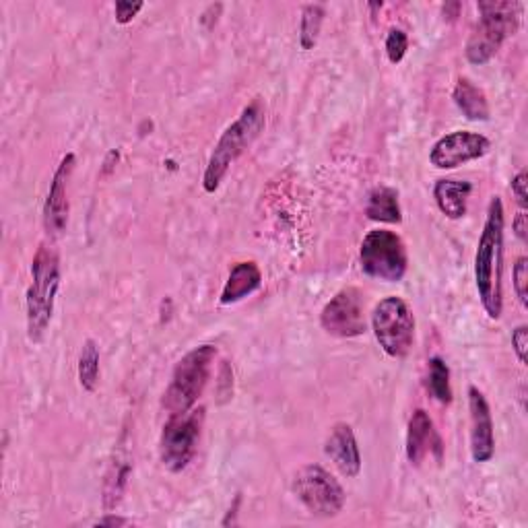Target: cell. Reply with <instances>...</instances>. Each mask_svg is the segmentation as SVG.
<instances>
[{
	"label": "cell",
	"instance_id": "cell-1",
	"mask_svg": "<svg viewBox=\"0 0 528 528\" xmlns=\"http://www.w3.org/2000/svg\"><path fill=\"white\" fill-rule=\"evenodd\" d=\"M504 203L493 196L475 254V285L479 300L489 318L498 320L504 310L502 271H504Z\"/></svg>",
	"mask_w": 528,
	"mask_h": 528
},
{
	"label": "cell",
	"instance_id": "cell-2",
	"mask_svg": "<svg viewBox=\"0 0 528 528\" xmlns=\"http://www.w3.org/2000/svg\"><path fill=\"white\" fill-rule=\"evenodd\" d=\"M60 289V258L58 252L42 244L31 262V283L27 287V337L40 343L54 316L56 295Z\"/></svg>",
	"mask_w": 528,
	"mask_h": 528
},
{
	"label": "cell",
	"instance_id": "cell-3",
	"mask_svg": "<svg viewBox=\"0 0 528 528\" xmlns=\"http://www.w3.org/2000/svg\"><path fill=\"white\" fill-rule=\"evenodd\" d=\"M264 122H267L264 106L260 102V97H256L242 110L238 120L231 122L219 137L203 176L205 192L213 194L219 190L223 178L231 168V163H234L258 139L264 128Z\"/></svg>",
	"mask_w": 528,
	"mask_h": 528
},
{
	"label": "cell",
	"instance_id": "cell-4",
	"mask_svg": "<svg viewBox=\"0 0 528 528\" xmlns=\"http://www.w3.org/2000/svg\"><path fill=\"white\" fill-rule=\"evenodd\" d=\"M477 11L481 19L467 42V60L471 64H485L516 33L522 5L510 3V0H481L477 3Z\"/></svg>",
	"mask_w": 528,
	"mask_h": 528
},
{
	"label": "cell",
	"instance_id": "cell-5",
	"mask_svg": "<svg viewBox=\"0 0 528 528\" xmlns=\"http://www.w3.org/2000/svg\"><path fill=\"white\" fill-rule=\"evenodd\" d=\"M217 357V349L213 345H201L186 353L174 368L172 382L163 394V409L170 415L188 413L194 409L196 401L211 378L213 361Z\"/></svg>",
	"mask_w": 528,
	"mask_h": 528
},
{
	"label": "cell",
	"instance_id": "cell-6",
	"mask_svg": "<svg viewBox=\"0 0 528 528\" xmlns=\"http://www.w3.org/2000/svg\"><path fill=\"white\" fill-rule=\"evenodd\" d=\"M361 271L372 279L399 283L407 275V248L401 236L388 229H374L363 238L359 250Z\"/></svg>",
	"mask_w": 528,
	"mask_h": 528
},
{
	"label": "cell",
	"instance_id": "cell-7",
	"mask_svg": "<svg viewBox=\"0 0 528 528\" xmlns=\"http://www.w3.org/2000/svg\"><path fill=\"white\" fill-rule=\"evenodd\" d=\"M372 328L382 351L394 359L409 355L415 341V316L401 297L390 295L374 308Z\"/></svg>",
	"mask_w": 528,
	"mask_h": 528
},
{
	"label": "cell",
	"instance_id": "cell-8",
	"mask_svg": "<svg viewBox=\"0 0 528 528\" xmlns=\"http://www.w3.org/2000/svg\"><path fill=\"white\" fill-rule=\"evenodd\" d=\"M205 421V409H190L188 413L170 415L159 438V456L170 473H182L196 454L198 438Z\"/></svg>",
	"mask_w": 528,
	"mask_h": 528
},
{
	"label": "cell",
	"instance_id": "cell-9",
	"mask_svg": "<svg viewBox=\"0 0 528 528\" xmlns=\"http://www.w3.org/2000/svg\"><path fill=\"white\" fill-rule=\"evenodd\" d=\"M293 493L312 514L337 516L345 506L343 485L320 465H306L293 477Z\"/></svg>",
	"mask_w": 528,
	"mask_h": 528
},
{
	"label": "cell",
	"instance_id": "cell-10",
	"mask_svg": "<svg viewBox=\"0 0 528 528\" xmlns=\"http://www.w3.org/2000/svg\"><path fill=\"white\" fill-rule=\"evenodd\" d=\"M320 324L328 335L339 339H353L366 333V316H363V295L355 287L341 289L320 314Z\"/></svg>",
	"mask_w": 528,
	"mask_h": 528
},
{
	"label": "cell",
	"instance_id": "cell-11",
	"mask_svg": "<svg viewBox=\"0 0 528 528\" xmlns=\"http://www.w3.org/2000/svg\"><path fill=\"white\" fill-rule=\"evenodd\" d=\"M489 149H491L489 139L479 135V132L454 130L432 147L429 161H432V165H436L438 170H454L462 163L485 157Z\"/></svg>",
	"mask_w": 528,
	"mask_h": 528
},
{
	"label": "cell",
	"instance_id": "cell-12",
	"mask_svg": "<svg viewBox=\"0 0 528 528\" xmlns=\"http://www.w3.org/2000/svg\"><path fill=\"white\" fill-rule=\"evenodd\" d=\"M75 170V155L66 153L52 176L44 205V225L50 236H58L69 221V182Z\"/></svg>",
	"mask_w": 528,
	"mask_h": 528
},
{
	"label": "cell",
	"instance_id": "cell-13",
	"mask_svg": "<svg viewBox=\"0 0 528 528\" xmlns=\"http://www.w3.org/2000/svg\"><path fill=\"white\" fill-rule=\"evenodd\" d=\"M471 411V456L475 462H489L495 454L493 419L485 394L477 386H469Z\"/></svg>",
	"mask_w": 528,
	"mask_h": 528
},
{
	"label": "cell",
	"instance_id": "cell-14",
	"mask_svg": "<svg viewBox=\"0 0 528 528\" xmlns=\"http://www.w3.org/2000/svg\"><path fill=\"white\" fill-rule=\"evenodd\" d=\"M442 440L436 434L434 421L423 409H417L409 419L407 429V458L411 465L419 467L427 454L442 458Z\"/></svg>",
	"mask_w": 528,
	"mask_h": 528
},
{
	"label": "cell",
	"instance_id": "cell-15",
	"mask_svg": "<svg viewBox=\"0 0 528 528\" xmlns=\"http://www.w3.org/2000/svg\"><path fill=\"white\" fill-rule=\"evenodd\" d=\"M326 456L335 462V467L349 479L357 477L361 471V454L349 423H337L324 444Z\"/></svg>",
	"mask_w": 528,
	"mask_h": 528
},
{
	"label": "cell",
	"instance_id": "cell-16",
	"mask_svg": "<svg viewBox=\"0 0 528 528\" xmlns=\"http://www.w3.org/2000/svg\"><path fill=\"white\" fill-rule=\"evenodd\" d=\"M260 285H262V273L258 269V264L252 260L238 262L236 267L231 269V273L223 285L219 302L223 306L238 304L244 300V297L252 295Z\"/></svg>",
	"mask_w": 528,
	"mask_h": 528
},
{
	"label": "cell",
	"instance_id": "cell-17",
	"mask_svg": "<svg viewBox=\"0 0 528 528\" xmlns=\"http://www.w3.org/2000/svg\"><path fill=\"white\" fill-rule=\"evenodd\" d=\"M473 192V184L467 180H438L434 186V198L438 209L448 219H460L467 215V201Z\"/></svg>",
	"mask_w": 528,
	"mask_h": 528
},
{
	"label": "cell",
	"instance_id": "cell-18",
	"mask_svg": "<svg viewBox=\"0 0 528 528\" xmlns=\"http://www.w3.org/2000/svg\"><path fill=\"white\" fill-rule=\"evenodd\" d=\"M454 97V104L456 108L462 112L467 120L471 122H487L491 112H489V102L483 93V89H479L477 85H473L469 79L460 77L454 85L452 91Z\"/></svg>",
	"mask_w": 528,
	"mask_h": 528
},
{
	"label": "cell",
	"instance_id": "cell-19",
	"mask_svg": "<svg viewBox=\"0 0 528 528\" xmlns=\"http://www.w3.org/2000/svg\"><path fill=\"white\" fill-rule=\"evenodd\" d=\"M366 215L368 219L380 221V223H401L403 213L399 205V192L390 186L374 188L368 196Z\"/></svg>",
	"mask_w": 528,
	"mask_h": 528
},
{
	"label": "cell",
	"instance_id": "cell-20",
	"mask_svg": "<svg viewBox=\"0 0 528 528\" xmlns=\"http://www.w3.org/2000/svg\"><path fill=\"white\" fill-rule=\"evenodd\" d=\"M128 475H130V460L126 454H116V460L112 462V467L106 475V489H104V504L106 508H114L122 493H124V487H126V481H128Z\"/></svg>",
	"mask_w": 528,
	"mask_h": 528
},
{
	"label": "cell",
	"instance_id": "cell-21",
	"mask_svg": "<svg viewBox=\"0 0 528 528\" xmlns=\"http://www.w3.org/2000/svg\"><path fill=\"white\" fill-rule=\"evenodd\" d=\"M429 363V376H427V388L432 392L434 399L442 405L452 403V386H450V368L442 357H432Z\"/></svg>",
	"mask_w": 528,
	"mask_h": 528
},
{
	"label": "cell",
	"instance_id": "cell-22",
	"mask_svg": "<svg viewBox=\"0 0 528 528\" xmlns=\"http://www.w3.org/2000/svg\"><path fill=\"white\" fill-rule=\"evenodd\" d=\"M79 384L85 392H95L99 384V349L91 339L83 343L79 355Z\"/></svg>",
	"mask_w": 528,
	"mask_h": 528
},
{
	"label": "cell",
	"instance_id": "cell-23",
	"mask_svg": "<svg viewBox=\"0 0 528 528\" xmlns=\"http://www.w3.org/2000/svg\"><path fill=\"white\" fill-rule=\"evenodd\" d=\"M322 21H324V7L322 5H306L302 9L300 44L304 50H312L316 46Z\"/></svg>",
	"mask_w": 528,
	"mask_h": 528
},
{
	"label": "cell",
	"instance_id": "cell-24",
	"mask_svg": "<svg viewBox=\"0 0 528 528\" xmlns=\"http://www.w3.org/2000/svg\"><path fill=\"white\" fill-rule=\"evenodd\" d=\"M409 50V38L407 33L399 27H392L386 36V56L392 64H399Z\"/></svg>",
	"mask_w": 528,
	"mask_h": 528
},
{
	"label": "cell",
	"instance_id": "cell-25",
	"mask_svg": "<svg viewBox=\"0 0 528 528\" xmlns=\"http://www.w3.org/2000/svg\"><path fill=\"white\" fill-rule=\"evenodd\" d=\"M514 291L518 295V300L522 306L528 304V258L520 256L514 264Z\"/></svg>",
	"mask_w": 528,
	"mask_h": 528
},
{
	"label": "cell",
	"instance_id": "cell-26",
	"mask_svg": "<svg viewBox=\"0 0 528 528\" xmlns=\"http://www.w3.org/2000/svg\"><path fill=\"white\" fill-rule=\"evenodd\" d=\"M143 3H128V0H120V3L114 5V13H116V21L120 25H128L132 19H135L141 11H143Z\"/></svg>",
	"mask_w": 528,
	"mask_h": 528
},
{
	"label": "cell",
	"instance_id": "cell-27",
	"mask_svg": "<svg viewBox=\"0 0 528 528\" xmlns=\"http://www.w3.org/2000/svg\"><path fill=\"white\" fill-rule=\"evenodd\" d=\"M512 347H514L518 361L522 363V366H526V351H528V326L526 324H520L518 328H514Z\"/></svg>",
	"mask_w": 528,
	"mask_h": 528
},
{
	"label": "cell",
	"instance_id": "cell-28",
	"mask_svg": "<svg viewBox=\"0 0 528 528\" xmlns=\"http://www.w3.org/2000/svg\"><path fill=\"white\" fill-rule=\"evenodd\" d=\"M526 184H528V174H526V170L518 172V174L512 178V194L516 196V201H518V205L522 207V211H524V209H526V205H528Z\"/></svg>",
	"mask_w": 528,
	"mask_h": 528
},
{
	"label": "cell",
	"instance_id": "cell-29",
	"mask_svg": "<svg viewBox=\"0 0 528 528\" xmlns=\"http://www.w3.org/2000/svg\"><path fill=\"white\" fill-rule=\"evenodd\" d=\"M512 227H514L516 238H518L522 244H526V242H528V219H526V213H524V211H520V213L516 215Z\"/></svg>",
	"mask_w": 528,
	"mask_h": 528
},
{
	"label": "cell",
	"instance_id": "cell-30",
	"mask_svg": "<svg viewBox=\"0 0 528 528\" xmlns=\"http://www.w3.org/2000/svg\"><path fill=\"white\" fill-rule=\"evenodd\" d=\"M124 524H128V520L126 518H122V516H106V518H99L97 522H95V526H124Z\"/></svg>",
	"mask_w": 528,
	"mask_h": 528
},
{
	"label": "cell",
	"instance_id": "cell-31",
	"mask_svg": "<svg viewBox=\"0 0 528 528\" xmlns=\"http://www.w3.org/2000/svg\"><path fill=\"white\" fill-rule=\"evenodd\" d=\"M442 11H444V17H448L450 21H454V19L458 17V11H460V3H446V5L442 7Z\"/></svg>",
	"mask_w": 528,
	"mask_h": 528
}]
</instances>
